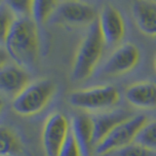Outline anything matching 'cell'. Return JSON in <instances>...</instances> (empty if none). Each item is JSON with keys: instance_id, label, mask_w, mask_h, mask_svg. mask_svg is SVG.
I'll return each instance as SVG.
<instances>
[{"instance_id": "obj_15", "label": "cell", "mask_w": 156, "mask_h": 156, "mask_svg": "<svg viewBox=\"0 0 156 156\" xmlns=\"http://www.w3.org/2000/svg\"><path fill=\"white\" fill-rule=\"evenodd\" d=\"M56 1L51 0H35L31 1L30 18L36 24H44L49 21L58 6Z\"/></svg>"}, {"instance_id": "obj_8", "label": "cell", "mask_w": 156, "mask_h": 156, "mask_svg": "<svg viewBox=\"0 0 156 156\" xmlns=\"http://www.w3.org/2000/svg\"><path fill=\"white\" fill-rule=\"evenodd\" d=\"M140 58L139 48L133 43H125L117 47L101 68L105 76H117L130 72L138 66Z\"/></svg>"}, {"instance_id": "obj_20", "label": "cell", "mask_w": 156, "mask_h": 156, "mask_svg": "<svg viewBox=\"0 0 156 156\" xmlns=\"http://www.w3.org/2000/svg\"><path fill=\"white\" fill-rule=\"evenodd\" d=\"M58 156H81L80 147L71 130L62 144Z\"/></svg>"}, {"instance_id": "obj_18", "label": "cell", "mask_w": 156, "mask_h": 156, "mask_svg": "<svg viewBox=\"0 0 156 156\" xmlns=\"http://www.w3.org/2000/svg\"><path fill=\"white\" fill-rule=\"evenodd\" d=\"M17 16L7 2H0V44H5Z\"/></svg>"}, {"instance_id": "obj_7", "label": "cell", "mask_w": 156, "mask_h": 156, "mask_svg": "<svg viewBox=\"0 0 156 156\" xmlns=\"http://www.w3.org/2000/svg\"><path fill=\"white\" fill-rule=\"evenodd\" d=\"M98 13L94 6L83 1L58 2L53 14V19L57 22L71 26H86L95 23Z\"/></svg>"}, {"instance_id": "obj_10", "label": "cell", "mask_w": 156, "mask_h": 156, "mask_svg": "<svg viewBox=\"0 0 156 156\" xmlns=\"http://www.w3.org/2000/svg\"><path fill=\"white\" fill-rule=\"evenodd\" d=\"M131 11L139 30L146 36L156 38V1L138 0L132 5Z\"/></svg>"}, {"instance_id": "obj_4", "label": "cell", "mask_w": 156, "mask_h": 156, "mask_svg": "<svg viewBox=\"0 0 156 156\" xmlns=\"http://www.w3.org/2000/svg\"><path fill=\"white\" fill-rule=\"evenodd\" d=\"M148 121L144 114L131 116L130 118L118 124L112 129L99 144L95 145L94 150L97 155L107 156L112 151L134 143L140 130Z\"/></svg>"}, {"instance_id": "obj_6", "label": "cell", "mask_w": 156, "mask_h": 156, "mask_svg": "<svg viewBox=\"0 0 156 156\" xmlns=\"http://www.w3.org/2000/svg\"><path fill=\"white\" fill-rule=\"evenodd\" d=\"M69 132L70 125L63 114L55 112L48 116L42 130V144L47 156H58Z\"/></svg>"}, {"instance_id": "obj_13", "label": "cell", "mask_w": 156, "mask_h": 156, "mask_svg": "<svg viewBox=\"0 0 156 156\" xmlns=\"http://www.w3.org/2000/svg\"><path fill=\"white\" fill-rule=\"evenodd\" d=\"M70 130L80 147L81 156H91L94 148V122L87 114H78L72 118Z\"/></svg>"}, {"instance_id": "obj_19", "label": "cell", "mask_w": 156, "mask_h": 156, "mask_svg": "<svg viewBox=\"0 0 156 156\" xmlns=\"http://www.w3.org/2000/svg\"><path fill=\"white\" fill-rule=\"evenodd\" d=\"M107 156H156V153L144 148V146L136 144L134 141L124 147L112 151Z\"/></svg>"}, {"instance_id": "obj_17", "label": "cell", "mask_w": 156, "mask_h": 156, "mask_svg": "<svg viewBox=\"0 0 156 156\" xmlns=\"http://www.w3.org/2000/svg\"><path fill=\"white\" fill-rule=\"evenodd\" d=\"M135 143L144 148L156 151V120L147 121L146 124L140 130L135 139Z\"/></svg>"}, {"instance_id": "obj_11", "label": "cell", "mask_w": 156, "mask_h": 156, "mask_svg": "<svg viewBox=\"0 0 156 156\" xmlns=\"http://www.w3.org/2000/svg\"><path fill=\"white\" fill-rule=\"evenodd\" d=\"M128 102L140 109L156 108V83L140 81L131 84L125 91Z\"/></svg>"}, {"instance_id": "obj_24", "label": "cell", "mask_w": 156, "mask_h": 156, "mask_svg": "<svg viewBox=\"0 0 156 156\" xmlns=\"http://www.w3.org/2000/svg\"><path fill=\"white\" fill-rule=\"evenodd\" d=\"M153 66H154V69L156 71V55L154 57V60H153Z\"/></svg>"}, {"instance_id": "obj_14", "label": "cell", "mask_w": 156, "mask_h": 156, "mask_svg": "<svg viewBox=\"0 0 156 156\" xmlns=\"http://www.w3.org/2000/svg\"><path fill=\"white\" fill-rule=\"evenodd\" d=\"M132 115L125 110H114L97 115L93 118L94 122V147L109 132Z\"/></svg>"}, {"instance_id": "obj_22", "label": "cell", "mask_w": 156, "mask_h": 156, "mask_svg": "<svg viewBox=\"0 0 156 156\" xmlns=\"http://www.w3.org/2000/svg\"><path fill=\"white\" fill-rule=\"evenodd\" d=\"M8 58H9V55L6 52V50H3L2 48H0V69L7 65Z\"/></svg>"}, {"instance_id": "obj_23", "label": "cell", "mask_w": 156, "mask_h": 156, "mask_svg": "<svg viewBox=\"0 0 156 156\" xmlns=\"http://www.w3.org/2000/svg\"><path fill=\"white\" fill-rule=\"evenodd\" d=\"M3 105H4V104H3V101L0 99V112H1V110H2V108H3Z\"/></svg>"}, {"instance_id": "obj_5", "label": "cell", "mask_w": 156, "mask_h": 156, "mask_svg": "<svg viewBox=\"0 0 156 156\" xmlns=\"http://www.w3.org/2000/svg\"><path fill=\"white\" fill-rule=\"evenodd\" d=\"M120 100V94L114 86L99 85L87 89L76 90L68 97L69 104L76 108L95 111L109 108Z\"/></svg>"}, {"instance_id": "obj_9", "label": "cell", "mask_w": 156, "mask_h": 156, "mask_svg": "<svg viewBox=\"0 0 156 156\" xmlns=\"http://www.w3.org/2000/svg\"><path fill=\"white\" fill-rule=\"evenodd\" d=\"M98 23L105 45L113 46L121 42L126 27L121 13L114 6L105 5L98 16Z\"/></svg>"}, {"instance_id": "obj_16", "label": "cell", "mask_w": 156, "mask_h": 156, "mask_svg": "<svg viewBox=\"0 0 156 156\" xmlns=\"http://www.w3.org/2000/svg\"><path fill=\"white\" fill-rule=\"evenodd\" d=\"M22 151V144L13 131L0 126V156H15Z\"/></svg>"}, {"instance_id": "obj_3", "label": "cell", "mask_w": 156, "mask_h": 156, "mask_svg": "<svg viewBox=\"0 0 156 156\" xmlns=\"http://www.w3.org/2000/svg\"><path fill=\"white\" fill-rule=\"evenodd\" d=\"M55 91V84L49 79L31 82L14 98L12 107L19 115H35L47 106Z\"/></svg>"}, {"instance_id": "obj_21", "label": "cell", "mask_w": 156, "mask_h": 156, "mask_svg": "<svg viewBox=\"0 0 156 156\" xmlns=\"http://www.w3.org/2000/svg\"><path fill=\"white\" fill-rule=\"evenodd\" d=\"M9 7L12 9L15 15L19 17H29L30 16V5L31 1H23V0H16V1H6Z\"/></svg>"}, {"instance_id": "obj_12", "label": "cell", "mask_w": 156, "mask_h": 156, "mask_svg": "<svg viewBox=\"0 0 156 156\" xmlns=\"http://www.w3.org/2000/svg\"><path fill=\"white\" fill-rule=\"evenodd\" d=\"M29 75L18 65H6L0 69V92L16 97L29 84Z\"/></svg>"}, {"instance_id": "obj_1", "label": "cell", "mask_w": 156, "mask_h": 156, "mask_svg": "<svg viewBox=\"0 0 156 156\" xmlns=\"http://www.w3.org/2000/svg\"><path fill=\"white\" fill-rule=\"evenodd\" d=\"M5 48L9 57L24 69H31L39 57L37 24L30 17H19L10 30Z\"/></svg>"}, {"instance_id": "obj_2", "label": "cell", "mask_w": 156, "mask_h": 156, "mask_svg": "<svg viewBox=\"0 0 156 156\" xmlns=\"http://www.w3.org/2000/svg\"><path fill=\"white\" fill-rule=\"evenodd\" d=\"M105 45L97 20L89 26L87 33L77 48L71 68L73 80L83 81L93 74L101 58Z\"/></svg>"}]
</instances>
